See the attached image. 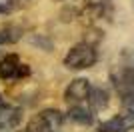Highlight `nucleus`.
Segmentation results:
<instances>
[{
  "label": "nucleus",
  "instance_id": "obj_6",
  "mask_svg": "<svg viewBox=\"0 0 134 132\" xmlns=\"http://www.w3.org/2000/svg\"><path fill=\"white\" fill-rule=\"evenodd\" d=\"M132 126H134V122L128 114H118L114 118H108V120L100 122L98 124V132H126Z\"/></svg>",
  "mask_w": 134,
  "mask_h": 132
},
{
  "label": "nucleus",
  "instance_id": "obj_9",
  "mask_svg": "<svg viewBox=\"0 0 134 132\" xmlns=\"http://www.w3.org/2000/svg\"><path fill=\"white\" fill-rule=\"evenodd\" d=\"M86 10L94 18H104L112 10V0H86Z\"/></svg>",
  "mask_w": 134,
  "mask_h": 132
},
{
  "label": "nucleus",
  "instance_id": "obj_10",
  "mask_svg": "<svg viewBox=\"0 0 134 132\" xmlns=\"http://www.w3.org/2000/svg\"><path fill=\"white\" fill-rule=\"evenodd\" d=\"M22 38V30L18 26H4L0 28V46L2 44H14Z\"/></svg>",
  "mask_w": 134,
  "mask_h": 132
},
{
  "label": "nucleus",
  "instance_id": "obj_7",
  "mask_svg": "<svg viewBox=\"0 0 134 132\" xmlns=\"http://www.w3.org/2000/svg\"><path fill=\"white\" fill-rule=\"evenodd\" d=\"M66 118L74 124H80V126H90L94 122V114L92 110L84 108V106L76 104V106H70V110L66 112Z\"/></svg>",
  "mask_w": 134,
  "mask_h": 132
},
{
  "label": "nucleus",
  "instance_id": "obj_3",
  "mask_svg": "<svg viewBox=\"0 0 134 132\" xmlns=\"http://www.w3.org/2000/svg\"><path fill=\"white\" fill-rule=\"evenodd\" d=\"M30 74V68L20 62L16 54H6L0 60V78L2 80H18V78H26Z\"/></svg>",
  "mask_w": 134,
  "mask_h": 132
},
{
  "label": "nucleus",
  "instance_id": "obj_12",
  "mask_svg": "<svg viewBox=\"0 0 134 132\" xmlns=\"http://www.w3.org/2000/svg\"><path fill=\"white\" fill-rule=\"evenodd\" d=\"M32 0H8V6L10 8H24L26 4H30Z\"/></svg>",
  "mask_w": 134,
  "mask_h": 132
},
{
  "label": "nucleus",
  "instance_id": "obj_8",
  "mask_svg": "<svg viewBox=\"0 0 134 132\" xmlns=\"http://www.w3.org/2000/svg\"><path fill=\"white\" fill-rule=\"evenodd\" d=\"M90 104V110L92 112H100L108 106V92L104 88H90V94H88V100H86Z\"/></svg>",
  "mask_w": 134,
  "mask_h": 132
},
{
  "label": "nucleus",
  "instance_id": "obj_4",
  "mask_svg": "<svg viewBox=\"0 0 134 132\" xmlns=\"http://www.w3.org/2000/svg\"><path fill=\"white\" fill-rule=\"evenodd\" d=\"M90 80H86V78H74L72 82L68 84L66 92H64V100H66L68 104H82V102H86L88 100V94H90Z\"/></svg>",
  "mask_w": 134,
  "mask_h": 132
},
{
  "label": "nucleus",
  "instance_id": "obj_5",
  "mask_svg": "<svg viewBox=\"0 0 134 132\" xmlns=\"http://www.w3.org/2000/svg\"><path fill=\"white\" fill-rule=\"evenodd\" d=\"M22 122V112L16 106L10 104H0V132L14 130Z\"/></svg>",
  "mask_w": 134,
  "mask_h": 132
},
{
  "label": "nucleus",
  "instance_id": "obj_2",
  "mask_svg": "<svg viewBox=\"0 0 134 132\" xmlns=\"http://www.w3.org/2000/svg\"><path fill=\"white\" fill-rule=\"evenodd\" d=\"M62 124H64V114L60 110L46 108L30 118L26 132H60Z\"/></svg>",
  "mask_w": 134,
  "mask_h": 132
},
{
  "label": "nucleus",
  "instance_id": "obj_11",
  "mask_svg": "<svg viewBox=\"0 0 134 132\" xmlns=\"http://www.w3.org/2000/svg\"><path fill=\"white\" fill-rule=\"evenodd\" d=\"M28 42L30 44H34V46H38V48H42V50H46V52H50L54 46H52V42L50 40H46V38H42L40 34H32L30 38H28Z\"/></svg>",
  "mask_w": 134,
  "mask_h": 132
},
{
  "label": "nucleus",
  "instance_id": "obj_1",
  "mask_svg": "<svg viewBox=\"0 0 134 132\" xmlns=\"http://www.w3.org/2000/svg\"><path fill=\"white\" fill-rule=\"evenodd\" d=\"M96 58H98V54H96L94 44L80 42L68 50V54L64 56V66L68 70H86L90 66H94Z\"/></svg>",
  "mask_w": 134,
  "mask_h": 132
},
{
  "label": "nucleus",
  "instance_id": "obj_13",
  "mask_svg": "<svg viewBox=\"0 0 134 132\" xmlns=\"http://www.w3.org/2000/svg\"><path fill=\"white\" fill-rule=\"evenodd\" d=\"M132 2H134V0H132Z\"/></svg>",
  "mask_w": 134,
  "mask_h": 132
}]
</instances>
